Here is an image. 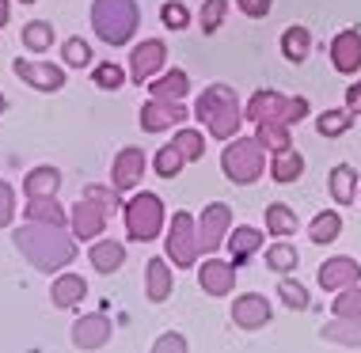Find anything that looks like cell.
I'll use <instances>...</instances> for the list:
<instances>
[{"label": "cell", "instance_id": "6da1fadb", "mask_svg": "<svg viewBox=\"0 0 361 353\" xmlns=\"http://www.w3.org/2000/svg\"><path fill=\"white\" fill-rule=\"evenodd\" d=\"M12 243H16V251L42 273L65 270L76 259L73 235L65 228H57V224H23V228L12 232Z\"/></svg>", "mask_w": 361, "mask_h": 353}, {"label": "cell", "instance_id": "7a4b0ae2", "mask_svg": "<svg viewBox=\"0 0 361 353\" xmlns=\"http://www.w3.org/2000/svg\"><path fill=\"white\" fill-rule=\"evenodd\" d=\"M194 114L206 122V130L217 137V141H232V137H240L243 106H240L236 92H232L228 84H213V87H206V92L198 95V106H194Z\"/></svg>", "mask_w": 361, "mask_h": 353}, {"label": "cell", "instance_id": "3957f363", "mask_svg": "<svg viewBox=\"0 0 361 353\" xmlns=\"http://www.w3.org/2000/svg\"><path fill=\"white\" fill-rule=\"evenodd\" d=\"M141 23L137 0H95L92 4V27L106 46H126Z\"/></svg>", "mask_w": 361, "mask_h": 353}, {"label": "cell", "instance_id": "277c9868", "mask_svg": "<svg viewBox=\"0 0 361 353\" xmlns=\"http://www.w3.org/2000/svg\"><path fill=\"white\" fill-rule=\"evenodd\" d=\"M221 171L228 175V182H236V186L259 182V175L267 171V149H262L255 137H232V141H224Z\"/></svg>", "mask_w": 361, "mask_h": 353}, {"label": "cell", "instance_id": "5b68a950", "mask_svg": "<svg viewBox=\"0 0 361 353\" xmlns=\"http://www.w3.org/2000/svg\"><path fill=\"white\" fill-rule=\"evenodd\" d=\"M247 118L255 125L262 122H281V125H293L300 122V118H308V99H300V95H281V92H270V87H262V92L251 95L247 103Z\"/></svg>", "mask_w": 361, "mask_h": 353}, {"label": "cell", "instance_id": "8992f818", "mask_svg": "<svg viewBox=\"0 0 361 353\" xmlns=\"http://www.w3.org/2000/svg\"><path fill=\"white\" fill-rule=\"evenodd\" d=\"M126 235L130 240H137V243H149L160 235L164 228V202L156 198V194H133L130 202H126Z\"/></svg>", "mask_w": 361, "mask_h": 353}, {"label": "cell", "instance_id": "52a82bcc", "mask_svg": "<svg viewBox=\"0 0 361 353\" xmlns=\"http://www.w3.org/2000/svg\"><path fill=\"white\" fill-rule=\"evenodd\" d=\"M164 251H168V259L179 270H190L194 262H198V254H202V247H198V224H194L190 213H175V217H171Z\"/></svg>", "mask_w": 361, "mask_h": 353}, {"label": "cell", "instance_id": "ba28073f", "mask_svg": "<svg viewBox=\"0 0 361 353\" xmlns=\"http://www.w3.org/2000/svg\"><path fill=\"white\" fill-rule=\"evenodd\" d=\"M194 224H198V247L209 254V251L224 247V240H228V232H232V209L224 202H213V205L202 209V217L194 221Z\"/></svg>", "mask_w": 361, "mask_h": 353}, {"label": "cell", "instance_id": "9c48e42d", "mask_svg": "<svg viewBox=\"0 0 361 353\" xmlns=\"http://www.w3.org/2000/svg\"><path fill=\"white\" fill-rule=\"evenodd\" d=\"M164 61H168V46H164L160 38H145L137 50L130 54V80L133 84L152 80V76L164 68Z\"/></svg>", "mask_w": 361, "mask_h": 353}, {"label": "cell", "instance_id": "30bf717a", "mask_svg": "<svg viewBox=\"0 0 361 353\" xmlns=\"http://www.w3.org/2000/svg\"><path fill=\"white\" fill-rule=\"evenodd\" d=\"M69 221H73V235L76 240H99L103 228H106V209L99 202H92V198H80L69 209Z\"/></svg>", "mask_w": 361, "mask_h": 353}, {"label": "cell", "instance_id": "8fae6325", "mask_svg": "<svg viewBox=\"0 0 361 353\" xmlns=\"http://www.w3.org/2000/svg\"><path fill=\"white\" fill-rule=\"evenodd\" d=\"M331 65L343 76H354L361 68V31L357 27H346V31H338L331 38Z\"/></svg>", "mask_w": 361, "mask_h": 353}, {"label": "cell", "instance_id": "7c38bea8", "mask_svg": "<svg viewBox=\"0 0 361 353\" xmlns=\"http://www.w3.org/2000/svg\"><path fill=\"white\" fill-rule=\"evenodd\" d=\"M270 316H274V308H270L267 297H259V292H243V297H236V304H232V323H236L240 330L267 327Z\"/></svg>", "mask_w": 361, "mask_h": 353}, {"label": "cell", "instance_id": "4fadbf2b", "mask_svg": "<svg viewBox=\"0 0 361 353\" xmlns=\"http://www.w3.org/2000/svg\"><path fill=\"white\" fill-rule=\"evenodd\" d=\"M357 278H361V262L346 259V254L327 259L324 266H319V289H327V292H343L350 285H357Z\"/></svg>", "mask_w": 361, "mask_h": 353}, {"label": "cell", "instance_id": "5bb4252c", "mask_svg": "<svg viewBox=\"0 0 361 353\" xmlns=\"http://www.w3.org/2000/svg\"><path fill=\"white\" fill-rule=\"evenodd\" d=\"M111 319H106V311H95V316H80L73 323V342L76 349H99L106 346V338H111Z\"/></svg>", "mask_w": 361, "mask_h": 353}, {"label": "cell", "instance_id": "9a60e30c", "mask_svg": "<svg viewBox=\"0 0 361 353\" xmlns=\"http://www.w3.org/2000/svg\"><path fill=\"white\" fill-rule=\"evenodd\" d=\"M145 175V152L141 149H122L118 156H114V168H111V186L118 194L133 190V186L141 182Z\"/></svg>", "mask_w": 361, "mask_h": 353}, {"label": "cell", "instance_id": "2e32d148", "mask_svg": "<svg viewBox=\"0 0 361 353\" xmlns=\"http://www.w3.org/2000/svg\"><path fill=\"white\" fill-rule=\"evenodd\" d=\"M12 73L31 87H38V92H61L65 87V73L46 61H12Z\"/></svg>", "mask_w": 361, "mask_h": 353}, {"label": "cell", "instance_id": "e0dca14e", "mask_svg": "<svg viewBox=\"0 0 361 353\" xmlns=\"http://www.w3.org/2000/svg\"><path fill=\"white\" fill-rule=\"evenodd\" d=\"M175 122H187V106L183 103H168V99H149L141 106V125L149 133H160Z\"/></svg>", "mask_w": 361, "mask_h": 353}, {"label": "cell", "instance_id": "ac0fdd59", "mask_svg": "<svg viewBox=\"0 0 361 353\" xmlns=\"http://www.w3.org/2000/svg\"><path fill=\"white\" fill-rule=\"evenodd\" d=\"M198 285L209 297H228L232 285H236V266L221 262V259H206V266L198 270Z\"/></svg>", "mask_w": 361, "mask_h": 353}, {"label": "cell", "instance_id": "d6986e66", "mask_svg": "<svg viewBox=\"0 0 361 353\" xmlns=\"http://www.w3.org/2000/svg\"><path fill=\"white\" fill-rule=\"evenodd\" d=\"M224 247H228V254H232V266H243L251 254H259L262 232L259 228H232L228 240H224Z\"/></svg>", "mask_w": 361, "mask_h": 353}, {"label": "cell", "instance_id": "ffe728a7", "mask_svg": "<svg viewBox=\"0 0 361 353\" xmlns=\"http://www.w3.org/2000/svg\"><path fill=\"white\" fill-rule=\"evenodd\" d=\"M149 92L152 99H168V103H183L190 92V76L183 73V68H171V73H164L160 80H149Z\"/></svg>", "mask_w": 361, "mask_h": 353}, {"label": "cell", "instance_id": "44dd1931", "mask_svg": "<svg viewBox=\"0 0 361 353\" xmlns=\"http://www.w3.org/2000/svg\"><path fill=\"white\" fill-rule=\"evenodd\" d=\"M84 297H87V281L80 273H61V278H54V285H50L54 308H73V304H80Z\"/></svg>", "mask_w": 361, "mask_h": 353}, {"label": "cell", "instance_id": "7402d4cb", "mask_svg": "<svg viewBox=\"0 0 361 353\" xmlns=\"http://www.w3.org/2000/svg\"><path fill=\"white\" fill-rule=\"evenodd\" d=\"M145 297L152 304H164L171 297V270L164 259H152L149 266H145Z\"/></svg>", "mask_w": 361, "mask_h": 353}, {"label": "cell", "instance_id": "603a6c76", "mask_svg": "<svg viewBox=\"0 0 361 353\" xmlns=\"http://www.w3.org/2000/svg\"><path fill=\"white\" fill-rule=\"evenodd\" d=\"M23 190H27V198H57V190H61V171H57V168L27 171Z\"/></svg>", "mask_w": 361, "mask_h": 353}, {"label": "cell", "instance_id": "cb8c5ba5", "mask_svg": "<svg viewBox=\"0 0 361 353\" xmlns=\"http://www.w3.org/2000/svg\"><path fill=\"white\" fill-rule=\"evenodd\" d=\"M23 217L31 224H57V228H65V221H69V213L57 205V198H27V209Z\"/></svg>", "mask_w": 361, "mask_h": 353}, {"label": "cell", "instance_id": "d4e9b609", "mask_svg": "<svg viewBox=\"0 0 361 353\" xmlns=\"http://www.w3.org/2000/svg\"><path fill=\"white\" fill-rule=\"evenodd\" d=\"M281 54H286V61H293V65L308 61V54H312V31L308 27H300V23L286 27V35H281Z\"/></svg>", "mask_w": 361, "mask_h": 353}, {"label": "cell", "instance_id": "484cf974", "mask_svg": "<svg viewBox=\"0 0 361 353\" xmlns=\"http://www.w3.org/2000/svg\"><path fill=\"white\" fill-rule=\"evenodd\" d=\"M87 259H92V266L99 270V273H114L126 262V247H122L118 240H99V243H92Z\"/></svg>", "mask_w": 361, "mask_h": 353}, {"label": "cell", "instance_id": "4316f807", "mask_svg": "<svg viewBox=\"0 0 361 353\" xmlns=\"http://www.w3.org/2000/svg\"><path fill=\"white\" fill-rule=\"evenodd\" d=\"M327 342H335V346H350V349H357L361 346V319H331L324 323V330H319Z\"/></svg>", "mask_w": 361, "mask_h": 353}, {"label": "cell", "instance_id": "83f0119b", "mask_svg": "<svg viewBox=\"0 0 361 353\" xmlns=\"http://www.w3.org/2000/svg\"><path fill=\"white\" fill-rule=\"evenodd\" d=\"M300 175H305V156L300 152H274V160H270V179L274 182H297Z\"/></svg>", "mask_w": 361, "mask_h": 353}, {"label": "cell", "instance_id": "f1b7e54d", "mask_svg": "<svg viewBox=\"0 0 361 353\" xmlns=\"http://www.w3.org/2000/svg\"><path fill=\"white\" fill-rule=\"evenodd\" d=\"M327 182H331V198H335L338 205H350L357 198V171L350 168V163H338Z\"/></svg>", "mask_w": 361, "mask_h": 353}, {"label": "cell", "instance_id": "f546056e", "mask_svg": "<svg viewBox=\"0 0 361 353\" xmlns=\"http://www.w3.org/2000/svg\"><path fill=\"white\" fill-rule=\"evenodd\" d=\"M255 141H259L267 152H289V149H293L289 125H281V122H262L259 130H255Z\"/></svg>", "mask_w": 361, "mask_h": 353}, {"label": "cell", "instance_id": "4dcf8cb0", "mask_svg": "<svg viewBox=\"0 0 361 353\" xmlns=\"http://www.w3.org/2000/svg\"><path fill=\"white\" fill-rule=\"evenodd\" d=\"M267 232H270V235H278V240L293 235V232H297V213H293L289 205H281V202L267 205Z\"/></svg>", "mask_w": 361, "mask_h": 353}, {"label": "cell", "instance_id": "1f68e13d", "mask_svg": "<svg viewBox=\"0 0 361 353\" xmlns=\"http://www.w3.org/2000/svg\"><path fill=\"white\" fill-rule=\"evenodd\" d=\"M338 232H343V217H338V213H319V217L308 224V240L319 243V247H324V243H335Z\"/></svg>", "mask_w": 361, "mask_h": 353}, {"label": "cell", "instance_id": "d6a6232c", "mask_svg": "<svg viewBox=\"0 0 361 353\" xmlns=\"http://www.w3.org/2000/svg\"><path fill=\"white\" fill-rule=\"evenodd\" d=\"M171 144L183 152V160H187V163H194V160H202V156H206V137H202L198 130H179V133L171 137Z\"/></svg>", "mask_w": 361, "mask_h": 353}, {"label": "cell", "instance_id": "836d02e7", "mask_svg": "<svg viewBox=\"0 0 361 353\" xmlns=\"http://www.w3.org/2000/svg\"><path fill=\"white\" fill-rule=\"evenodd\" d=\"M350 122H354V114H350L346 106H343V111H324V114H319V122H316V133L319 137H343L350 130Z\"/></svg>", "mask_w": 361, "mask_h": 353}, {"label": "cell", "instance_id": "e575fe53", "mask_svg": "<svg viewBox=\"0 0 361 353\" xmlns=\"http://www.w3.org/2000/svg\"><path fill=\"white\" fill-rule=\"evenodd\" d=\"M183 163H187V160H183V152L175 149V144H164V149L156 152V160H152V171L160 175V179H175V175L183 171Z\"/></svg>", "mask_w": 361, "mask_h": 353}, {"label": "cell", "instance_id": "d590c367", "mask_svg": "<svg viewBox=\"0 0 361 353\" xmlns=\"http://www.w3.org/2000/svg\"><path fill=\"white\" fill-rule=\"evenodd\" d=\"M23 46H27V50H35V54L50 50V46H54V27L42 23V19L27 23V27H23Z\"/></svg>", "mask_w": 361, "mask_h": 353}, {"label": "cell", "instance_id": "8d00e7d4", "mask_svg": "<svg viewBox=\"0 0 361 353\" xmlns=\"http://www.w3.org/2000/svg\"><path fill=\"white\" fill-rule=\"evenodd\" d=\"M278 300L286 304V308H293V311H305L308 308V289L300 285V281H293V278H281L278 281Z\"/></svg>", "mask_w": 361, "mask_h": 353}, {"label": "cell", "instance_id": "74e56055", "mask_svg": "<svg viewBox=\"0 0 361 353\" xmlns=\"http://www.w3.org/2000/svg\"><path fill=\"white\" fill-rule=\"evenodd\" d=\"M331 311H335L338 319H361V285H350L335 297L331 304Z\"/></svg>", "mask_w": 361, "mask_h": 353}, {"label": "cell", "instance_id": "f35d334b", "mask_svg": "<svg viewBox=\"0 0 361 353\" xmlns=\"http://www.w3.org/2000/svg\"><path fill=\"white\" fill-rule=\"evenodd\" d=\"M267 266L274 273L297 270V247H293V243H274V247H267Z\"/></svg>", "mask_w": 361, "mask_h": 353}, {"label": "cell", "instance_id": "ab89813d", "mask_svg": "<svg viewBox=\"0 0 361 353\" xmlns=\"http://www.w3.org/2000/svg\"><path fill=\"white\" fill-rule=\"evenodd\" d=\"M80 198L99 202L103 209H106V217H114V213H126V205L118 202V190H114V186H84V194H80Z\"/></svg>", "mask_w": 361, "mask_h": 353}, {"label": "cell", "instance_id": "60d3db41", "mask_svg": "<svg viewBox=\"0 0 361 353\" xmlns=\"http://www.w3.org/2000/svg\"><path fill=\"white\" fill-rule=\"evenodd\" d=\"M92 80H95V87H103V92H118V87L126 84V73L114 61H106V65H95Z\"/></svg>", "mask_w": 361, "mask_h": 353}, {"label": "cell", "instance_id": "b9f144b4", "mask_svg": "<svg viewBox=\"0 0 361 353\" xmlns=\"http://www.w3.org/2000/svg\"><path fill=\"white\" fill-rule=\"evenodd\" d=\"M61 61H65V65H73V68L92 65V46H87L84 38H69V42L61 46Z\"/></svg>", "mask_w": 361, "mask_h": 353}, {"label": "cell", "instance_id": "7bdbcfd3", "mask_svg": "<svg viewBox=\"0 0 361 353\" xmlns=\"http://www.w3.org/2000/svg\"><path fill=\"white\" fill-rule=\"evenodd\" d=\"M224 16H228V0H206L202 4V31L213 35L224 23Z\"/></svg>", "mask_w": 361, "mask_h": 353}, {"label": "cell", "instance_id": "ee69618b", "mask_svg": "<svg viewBox=\"0 0 361 353\" xmlns=\"http://www.w3.org/2000/svg\"><path fill=\"white\" fill-rule=\"evenodd\" d=\"M160 19H164V27H168V31H183V27L190 23V12L179 4V0H168V4L160 8Z\"/></svg>", "mask_w": 361, "mask_h": 353}, {"label": "cell", "instance_id": "f6af8a7d", "mask_svg": "<svg viewBox=\"0 0 361 353\" xmlns=\"http://www.w3.org/2000/svg\"><path fill=\"white\" fill-rule=\"evenodd\" d=\"M152 353H187V338H183L179 330H168V335H160V338H156Z\"/></svg>", "mask_w": 361, "mask_h": 353}, {"label": "cell", "instance_id": "bcb514c9", "mask_svg": "<svg viewBox=\"0 0 361 353\" xmlns=\"http://www.w3.org/2000/svg\"><path fill=\"white\" fill-rule=\"evenodd\" d=\"M12 217H16V194L8 182H0V228H8Z\"/></svg>", "mask_w": 361, "mask_h": 353}, {"label": "cell", "instance_id": "7dc6e473", "mask_svg": "<svg viewBox=\"0 0 361 353\" xmlns=\"http://www.w3.org/2000/svg\"><path fill=\"white\" fill-rule=\"evenodd\" d=\"M236 8H240L243 16H251V19L270 16V0H236Z\"/></svg>", "mask_w": 361, "mask_h": 353}, {"label": "cell", "instance_id": "c3c4849f", "mask_svg": "<svg viewBox=\"0 0 361 353\" xmlns=\"http://www.w3.org/2000/svg\"><path fill=\"white\" fill-rule=\"evenodd\" d=\"M346 111L350 114H361V84H350L346 87Z\"/></svg>", "mask_w": 361, "mask_h": 353}, {"label": "cell", "instance_id": "681fc988", "mask_svg": "<svg viewBox=\"0 0 361 353\" xmlns=\"http://www.w3.org/2000/svg\"><path fill=\"white\" fill-rule=\"evenodd\" d=\"M8 16H12V8H8V0H0V27L8 23Z\"/></svg>", "mask_w": 361, "mask_h": 353}, {"label": "cell", "instance_id": "f907efd6", "mask_svg": "<svg viewBox=\"0 0 361 353\" xmlns=\"http://www.w3.org/2000/svg\"><path fill=\"white\" fill-rule=\"evenodd\" d=\"M8 111V99H4V92H0V114H4Z\"/></svg>", "mask_w": 361, "mask_h": 353}, {"label": "cell", "instance_id": "816d5d0a", "mask_svg": "<svg viewBox=\"0 0 361 353\" xmlns=\"http://www.w3.org/2000/svg\"><path fill=\"white\" fill-rule=\"evenodd\" d=\"M23 4H35V0H23Z\"/></svg>", "mask_w": 361, "mask_h": 353}]
</instances>
